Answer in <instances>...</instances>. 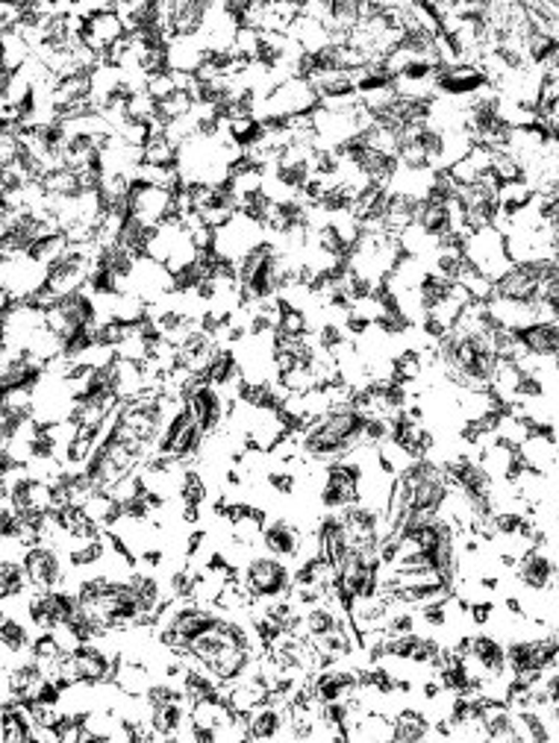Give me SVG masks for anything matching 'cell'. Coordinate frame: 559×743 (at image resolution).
<instances>
[{"label":"cell","instance_id":"cell-4","mask_svg":"<svg viewBox=\"0 0 559 743\" xmlns=\"http://www.w3.org/2000/svg\"><path fill=\"white\" fill-rule=\"evenodd\" d=\"M315 109H321V97L315 92L310 80L292 77L277 83L268 97L259 103L257 118L262 121H289L301 118V115H312Z\"/></svg>","mask_w":559,"mask_h":743},{"label":"cell","instance_id":"cell-21","mask_svg":"<svg viewBox=\"0 0 559 743\" xmlns=\"http://www.w3.org/2000/svg\"><path fill=\"white\" fill-rule=\"evenodd\" d=\"M392 723H395V741H422L433 732V720L415 709H401Z\"/></svg>","mask_w":559,"mask_h":743},{"label":"cell","instance_id":"cell-32","mask_svg":"<svg viewBox=\"0 0 559 743\" xmlns=\"http://www.w3.org/2000/svg\"><path fill=\"white\" fill-rule=\"evenodd\" d=\"M553 718H557V723H559V709H553Z\"/></svg>","mask_w":559,"mask_h":743},{"label":"cell","instance_id":"cell-17","mask_svg":"<svg viewBox=\"0 0 559 743\" xmlns=\"http://www.w3.org/2000/svg\"><path fill=\"white\" fill-rule=\"evenodd\" d=\"M207 0H174L172 3V42L174 39H200L207 24Z\"/></svg>","mask_w":559,"mask_h":743},{"label":"cell","instance_id":"cell-7","mask_svg":"<svg viewBox=\"0 0 559 743\" xmlns=\"http://www.w3.org/2000/svg\"><path fill=\"white\" fill-rule=\"evenodd\" d=\"M127 212L130 218L136 223H142L145 230H156V227H163L165 221L177 218V191L133 180Z\"/></svg>","mask_w":559,"mask_h":743},{"label":"cell","instance_id":"cell-5","mask_svg":"<svg viewBox=\"0 0 559 743\" xmlns=\"http://www.w3.org/2000/svg\"><path fill=\"white\" fill-rule=\"evenodd\" d=\"M239 579L253 603H271V599L289 597L294 573L289 564L277 556H250V562L239 571Z\"/></svg>","mask_w":559,"mask_h":743},{"label":"cell","instance_id":"cell-8","mask_svg":"<svg viewBox=\"0 0 559 743\" xmlns=\"http://www.w3.org/2000/svg\"><path fill=\"white\" fill-rule=\"evenodd\" d=\"M204 427L198 423V418L191 415L189 406H183L177 415L172 418V423L165 427L159 444H156L154 459H174V462H186L191 456L200 453L204 447Z\"/></svg>","mask_w":559,"mask_h":743},{"label":"cell","instance_id":"cell-3","mask_svg":"<svg viewBox=\"0 0 559 743\" xmlns=\"http://www.w3.org/2000/svg\"><path fill=\"white\" fill-rule=\"evenodd\" d=\"M44 324L51 333L62 338V344L69 347L71 342H77L83 335H89L97 326V306L95 297L89 291H77L71 297H62L56 303L44 308Z\"/></svg>","mask_w":559,"mask_h":743},{"label":"cell","instance_id":"cell-24","mask_svg":"<svg viewBox=\"0 0 559 743\" xmlns=\"http://www.w3.org/2000/svg\"><path fill=\"white\" fill-rule=\"evenodd\" d=\"M69 248H71L69 236H65V232H53V236H44V239L35 241V244H33V248H30V253H27V257L35 259L39 265L48 268V271H51V268L56 265V262H60V259L65 257V253H69Z\"/></svg>","mask_w":559,"mask_h":743},{"label":"cell","instance_id":"cell-25","mask_svg":"<svg viewBox=\"0 0 559 743\" xmlns=\"http://www.w3.org/2000/svg\"><path fill=\"white\" fill-rule=\"evenodd\" d=\"M310 315L298 306H289L280 300V315H277V338H303L310 335Z\"/></svg>","mask_w":559,"mask_h":743},{"label":"cell","instance_id":"cell-19","mask_svg":"<svg viewBox=\"0 0 559 743\" xmlns=\"http://www.w3.org/2000/svg\"><path fill=\"white\" fill-rule=\"evenodd\" d=\"M518 344L525 347L527 356H536V359H557L559 353V324H548V321H539V324H530L525 329H516Z\"/></svg>","mask_w":559,"mask_h":743},{"label":"cell","instance_id":"cell-16","mask_svg":"<svg viewBox=\"0 0 559 743\" xmlns=\"http://www.w3.org/2000/svg\"><path fill=\"white\" fill-rule=\"evenodd\" d=\"M262 544H266V553H271V556L292 562V558H301L303 532L294 523L283 521V517H275V521H266Z\"/></svg>","mask_w":559,"mask_h":743},{"label":"cell","instance_id":"cell-29","mask_svg":"<svg viewBox=\"0 0 559 743\" xmlns=\"http://www.w3.org/2000/svg\"><path fill=\"white\" fill-rule=\"evenodd\" d=\"M147 94L154 97L156 103L168 101L172 94L180 92V86H177V77H174V71H163V74H156V77L147 80Z\"/></svg>","mask_w":559,"mask_h":743},{"label":"cell","instance_id":"cell-10","mask_svg":"<svg viewBox=\"0 0 559 743\" xmlns=\"http://www.w3.org/2000/svg\"><path fill=\"white\" fill-rule=\"evenodd\" d=\"M539 282H542V262H516L507 274L495 282V294L491 297L536 306L539 303Z\"/></svg>","mask_w":559,"mask_h":743},{"label":"cell","instance_id":"cell-28","mask_svg":"<svg viewBox=\"0 0 559 743\" xmlns=\"http://www.w3.org/2000/svg\"><path fill=\"white\" fill-rule=\"evenodd\" d=\"M177 496H180L183 505H195V509L204 505V500H207V482H204V477H200L198 470H186V473H183L180 494Z\"/></svg>","mask_w":559,"mask_h":743},{"label":"cell","instance_id":"cell-9","mask_svg":"<svg viewBox=\"0 0 559 743\" xmlns=\"http://www.w3.org/2000/svg\"><path fill=\"white\" fill-rule=\"evenodd\" d=\"M491 80L486 77V71L474 62H459V65H445L439 69L436 77V97H447V101H474L483 92H489Z\"/></svg>","mask_w":559,"mask_h":743},{"label":"cell","instance_id":"cell-27","mask_svg":"<svg viewBox=\"0 0 559 743\" xmlns=\"http://www.w3.org/2000/svg\"><path fill=\"white\" fill-rule=\"evenodd\" d=\"M422 374H424V353L413 350V347H410V350L397 353V356H395V383L410 385V383H415V379H418Z\"/></svg>","mask_w":559,"mask_h":743},{"label":"cell","instance_id":"cell-18","mask_svg":"<svg viewBox=\"0 0 559 743\" xmlns=\"http://www.w3.org/2000/svg\"><path fill=\"white\" fill-rule=\"evenodd\" d=\"M224 697H227V702H230L239 714H250L257 705L271 700V688H268L262 676L253 673L239 679V682L224 684Z\"/></svg>","mask_w":559,"mask_h":743},{"label":"cell","instance_id":"cell-33","mask_svg":"<svg viewBox=\"0 0 559 743\" xmlns=\"http://www.w3.org/2000/svg\"><path fill=\"white\" fill-rule=\"evenodd\" d=\"M557 599H559V579H557Z\"/></svg>","mask_w":559,"mask_h":743},{"label":"cell","instance_id":"cell-30","mask_svg":"<svg viewBox=\"0 0 559 743\" xmlns=\"http://www.w3.org/2000/svg\"><path fill=\"white\" fill-rule=\"evenodd\" d=\"M268 485L271 491L280 496L294 494V488H298V479H294L292 470H268Z\"/></svg>","mask_w":559,"mask_h":743},{"label":"cell","instance_id":"cell-13","mask_svg":"<svg viewBox=\"0 0 559 743\" xmlns=\"http://www.w3.org/2000/svg\"><path fill=\"white\" fill-rule=\"evenodd\" d=\"M121 39H127V27L115 12V3L106 9H97L95 15L86 18V27H83V44H86L89 51H95L104 62L106 53L121 42Z\"/></svg>","mask_w":559,"mask_h":743},{"label":"cell","instance_id":"cell-31","mask_svg":"<svg viewBox=\"0 0 559 743\" xmlns=\"http://www.w3.org/2000/svg\"><path fill=\"white\" fill-rule=\"evenodd\" d=\"M491 617H495V603H491V599H477V603H468V620H472L474 626L491 624Z\"/></svg>","mask_w":559,"mask_h":743},{"label":"cell","instance_id":"cell-26","mask_svg":"<svg viewBox=\"0 0 559 743\" xmlns=\"http://www.w3.org/2000/svg\"><path fill=\"white\" fill-rule=\"evenodd\" d=\"M0 590H3V599H21L27 597V590H33V585L27 579L24 562L3 558V564H0Z\"/></svg>","mask_w":559,"mask_h":743},{"label":"cell","instance_id":"cell-15","mask_svg":"<svg viewBox=\"0 0 559 743\" xmlns=\"http://www.w3.org/2000/svg\"><path fill=\"white\" fill-rule=\"evenodd\" d=\"M312 693L321 702H351L362 684V676L356 670H342V667L328 664L312 679Z\"/></svg>","mask_w":559,"mask_h":743},{"label":"cell","instance_id":"cell-11","mask_svg":"<svg viewBox=\"0 0 559 743\" xmlns=\"http://www.w3.org/2000/svg\"><path fill=\"white\" fill-rule=\"evenodd\" d=\"M186 406L198 418V423L204 427L207 436H216L218 429H221L224 418H227V409H232L230 400L221 394V388L209 385L207 379H198V383L191 385L189 394H186Z\"/></svg>","mask_w":559,"mask_h":743},{"label":"cell","instance_id":"cell-22","mask_svg":"<svg viewBox=\"0 0 559 743\" xmlns=\"http://www.w3.org/2000/svg\"><path fill=\"white\" fill-rule=\"evenodd\" d=\"M112 684H118L121 691L130 693V697H145L154 682H151V673H147L145 664H138V661H118V670H115Z\"/></svg>","mask_w":559,"mask_h":743},{"label":"cell","instance_id":"cell-14","mask_svg":"<svg viewBox=\"0 0 559 743\" xmlns=\"http://www.w3.org/2000/svg\"><path fill=\"white\" fill-rule=\"evenodd\" d=\"M557 576H559L557 558H553L551 553L542 547V544L530 550V553H527V556L516 564L518 585L527 590H536V594L551 590L553 585H557Z\"/></svg>","mask_w":559,"mask_h":743},{"label":"cell","instance_id":"cell-2","mask_svg":"<svg viewBox=\"0 0 559 743\" xmlns=\"http://www.w3.org/2000/svg\"><path fill=\"white\" fill-rule=\"evenodd\" d=\"M239 282L245 303H275L283 291V265H280V250L277 244L266 241L262 248L239 262Z\"/></svg>","mask_w":559,"mask_h":743},{"label":"cell","instance_id":"cell-23","mask_svg":"<svg viewBox=\"0 0 559 743\" xmlns=\"http://www.w3.org/2000/svg\"><path fill=\"white\" fill-rule=\"evenodd\" d=\"M0 632H3V652L7 656H24L33 647V638H30L24 620H18L7 608H3V629Z\"/></svg>","mask_w":559,"mask_h":743},{"label":"cell","instance_id":"cell-20","mask_svg":"<svg viewBox=\"0 0 559 743\" xmlns=\"http://www.w3.org/2000/svg\"><path fill=\"white\" fill-rule=\"evenodd\" d=\"M142 154H145V165H156V168H177L180 165V147L165 136L163 124L154 129V136H151Z\"/></svg>","mask_w":559,"mask_h":743},{"label":"cell","instance_id":"cell-1","mask_svg":"<svg viewBox=\"0 0 559 743\" xmlns=\"http://www.w3.org/2000/svg\"><path fill=\"white\" fill-rule=\"evenodd\" d=\"M362 432H365V415L353 402L339 406L315 420L307 432H301L303 456L319 462H339L362 444Z\"/></svg>","mask_w":559,"mask_h":743},{"label":"cell","instance_id":"cell-12","mask_svg":"<svg viewBox=\"0 0 559 743\" xmlns=\"http://www.w3.org/2000/svg\"><path fill=\"white\" fill-rule=\"evenodd\" d=\"M24 571L33 590L62 588V582H65V564H62L60 550L53 544H35V547L27 550Z\"/></svg>","mask_w":559,"mask_h":743},{"label":"cell","instance_id":"cell-6","mask_svg":"<svg viewBox=\"0 0 559 743\" xmlns=\"http://www.w3.org/2000/svg\"><path fill=\"white\" fill-rule=\"evenodd\" d=\"M463 248L465 259H468V262L491 282H498L500 276L507 274L509 268L516 265L513 257H509L507 236H504L498 227H483V230L468 232V239L463 241Z\"/></svg>","mask_w":559,"mask_h":743}]
</instances>
